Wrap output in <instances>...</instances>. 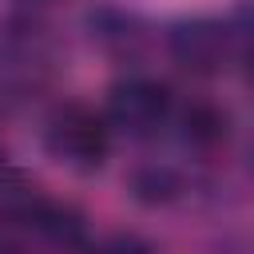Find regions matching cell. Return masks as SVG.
I'll use <instances>...</instances> for the list:
<instances>
[{
  "label": "cell",
  "mask_w": 254,
  "mask_h": 254,
  "mask_svg": "<svg viewBox=\"0 0 254 254\" xmlns=\"http://www.w3.org/2000/svg\"><path fill=\"white\" fill-rule=\"evenodd\" d=\"M0 254H12V246H4V242H0Z\"/></svg>",
  "instance_id": "cell-8"
},
{
  "label": "cell",
  "mask_w": 254,
  "mask_h": 254,
  "mask_svg": "<svg viewBox=\"0 0 254 254\" xmlns=\"http://www.w3.org/2000/svg\"><path fill=\"white\" fill-rule=\"evenodd\" d=\"M131 190H135V198H143V202H167L175 190H179V179L171 175V171H139L135 179H131Z\"/></svg>",
  "instance_id": "cell-5"
},
{
  "label": "cell",
  "mask_w": 254,
  "mask_h": 254,
  "mask_svg": "<svg viewBox=\"0 0 254 254\" xmlns=\"http://www.w3.org/2000/svg\"><path fill=\"white\" fill-rule=\"evenodd\" d=\"M171 56L187 71H218L226 60V28L214 20H187L171 28Z\"/></svg>",
  "instance_id": "cell-3"
},
{
  "label": "cell",
  "mask_w": 254,
  "mask_h": 254,
  "mask_svg": "<svg viewBox=\"0 0 254 254\" xmlns=\"http://www.w3.org/2000/svg\"><path fill=\"white\" fill-rule=\"evenodd\" d=\"M91 254H151V246L139 234H107Z\"/></svg>",
  "instance_id": "cell-6"
},
{
  "label": "cell",
  "mask_w": 254,
  "mask_h": 254,
  "mask_svg": "<svg viewBox=\"0 0 254 254\" xmlns=\"http://www.w3.org/2000/svg\"><path fill=\"white\" fill-rule=\"evenodd\" d=\"M183 127H187V139H194V143H214V139H222L226 135V115H218L214 107H190L187 115H183Z\"/></svg>",
  "instance_id": "cell-4"
},
{
  "label": "cell",
  "mask_w": 254,
  "mask_h": 254,
  "mask_svg": "<svg viewBox=\"0 0 254 254\" xmlns=\"http://www.w3.org/2000/svg\"><path fill=\"white\" fill-rule=\"evenodd\" d=\"M44 147H48V155H52L60 167L87 175V171H95V167L107 159L111 131H107V119L95 115L91 107H83V103H64V107L48 119Z\"/></svg>",
  "instance_id": "cell-1"
},
{
  "label": "cell",
  "mask_w": 254,
  "mask_h": 254,
  "mask_svg": "<svg viewBox=\"0 0 254 254\" xmlns=\"http://www.w3.org/2000/svg\"><path fill=\"white\" fill-rule=\"evenodd\" d=\"M167 115H171V95L155 79L131 75V79H119L107 95V123L131 139L155 135L167 123Z\"/></svg>",
  "instance_id": "cell-2"
},
{
  "label": "cell",
  "mask_w": 254,
  "mask_h": 254,
  "mask_svg": "<svg viewBox=\"0 0 254 254\" xmlns=\"http://www.w3.org/2000/svg\"><path fill=\"white\" fill-rule=\"evenodd\" d=\"M246 83L254 87V52H250V67H246Z\"/></svg>",
  "instance_id": "cell-7"
}]
</instances>
